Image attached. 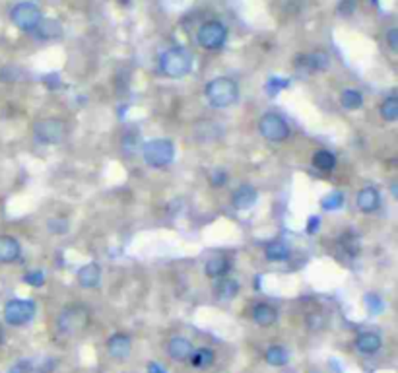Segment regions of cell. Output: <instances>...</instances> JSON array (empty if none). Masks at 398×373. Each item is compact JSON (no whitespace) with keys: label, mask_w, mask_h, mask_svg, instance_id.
Wrapping results in <instances>:
<instances>
[{"label":"cell","mask_w":398,"mask_h":373,"mask_svg":"<svg viewBox=\"0 0 398 373\" xmlns=\"http://www.w3.org/2000/svg\"><path fill=\"white\" fill-rule=\"evenodd\" d=\"M206 99L212 107H218V109H224V107L233 105L239 97V88L237 84L227 78V76H220V78H214L206 84Z\"/></svg>","instance_id":"obj_1"},{"label":"cell","mask_w":398,"mask_h":373,"mask_svg":"<svg viewBox=\"0 0 398 373\" xmlns=\"http://www.w3.org/2000/svg\"><path fill=\"white\" fill-rule=\"evenodd\" d=\"M87 323H90V311L84 305H68L61 311L56 327L59 332L65 336H78L86 331Z\"/></svg>","instance_id":"obj_2"},{"label":"cell","mask_w":398,"mask_h":373,"mask_svg":"<svg viewBox=\"0 0 398 373\" xmlns=\"http://www.w3.org/2000/svg\"><path fill=\"white\" fill-rule=\"evenodd\" d=\"M193 59L181 47H173L160 54V68L167 78H183L191 72Z\"/></svg>","instance_id":"obj_3"},{"label":"cell","mask_w":398,"mask_h":373,"mask_svg":"<svg viewBox=\"0 0 398 373\" xmlns=\"http://www.w3.org/2000/svg\"><path fill=\"white\" fill-rule=\"evenodd\" d=\"M142 156L150 168H156V170L167 168L175 160V146L171 140L154 139L142 146Z\"/></svg>","instance_id":"obj_4"},{"label":"cell","mask_w":398,"mask_h":373,"mask_svg":"<svg viewBox=\"0 0 398 373\" xmlns=\"http://www.w3.org/2000/svg\"><path fill=\"white\" fill-rule=\"evenodd\" d=\"M10 20L22 32H35L39 21L43 20V14L37 4H33L30 0H23V2H18L12 6Z\"/></svg>","instance_id":"obj_5"},{"label":"cell","mask_w":398,"mask_h":373,"mask_svg":"<svg viewBox=\"0 0 398 373\" xmlns=\"http://www.w3.org/2000/svg\"><path fill=\"white\" fill-rule=\"evenodd\" d=\"M196 41L206 51H218L226 45L227 28L218 20L205 21L196 32Z\"/></svg>","instance_id":"obj_6"},{"label":"cell","mask_w":398,"mask_h":373,"mask_svg":"<svg viewBox=\"0 0 398 373\" xmlns=\"http://www.w3.org/2000/svg\"><path fill=\"white\" fill-rule=\"evenodd\" d=\"M33 137L41 144H59L66 137V127L59 119H41L33 125Z\"/></svg>","instance_id":"obj_7"},{"label":"cell","mask_w":398,"mask_h":373,"mask_svg":"<svg viewBox=\"0 0 398 373\" xmlns=\"http://www.w3.org/2000/svg\"><path fill=\"white\" fill-rule=\"evenodd\" d=\"M35 303L32 299H10L4 305V321L10 327H22L25 323H30L35 315Z\"/></svg>","instance_id":"obj_8"},{"label":"cell","mask_w":398,"mask_h":373,"mask_svg":"<svg viewBox=\"0 0 398 373\" xmlns=\"http://www.w3.org/2000/svg\"><path fill=\"white\" fill-rule=\"evenodd\" d=\"M258 130L269 142H284L290 139V127L288 123L276 115V113H266L258 121Z\"/></svg>","instance_id":"obj_9"},{"label":"cell","mask_w":398,"mask_h":373,"mask_svg":"<svg viewBox=\"0 0 398 373\" xmlns=\"http://www.w3.org/2000/svg\"><path fill=\"white\" fill-rule=\"evenodd\" d=\"M132 350V339L127 332H115L107 341V352L115 360H127Z\"/></svg>","instance_id":"obj_10"},{"label":"cell","mask_w":398,"mask_h":373,"mask_svg":"<svg viewBox=\"0 0 398 373\" xmlns=\"http://www.w3.org/2000/svg\"><path fill=\"white\" fill-rule=\"evenodd\" d=\"M328 54L323 53V51H317V53L303 54V57H297V63L295 66L303 70V72H323L328 68Z\"/></svg>","instance_id":"obj_11"},{"label":"cell","mask_w":398,"mask_h":373,"mask_svg":"<svg viewBox=\"0 0 398 373\" xmlns=\"http://www.w3.org/2000/svg\"><path fill=\"white\" fill-rule=\"evenodd\" d=\"M193 350V342L189 341V339H185V336H173L169 344H167V352H169L171 360H175V362H189Z\"/></svg>","instance_id":"obj_12"},{"label":"cell","mask_w":398,"mask_h":373,"mask_svg":"<svg viewBox=\"0 0 398 373\" xmlns=\"http://www.w3.org/2000/svg\"><path fill=\"white\" fill-rule=\"evenodd\" d=\"M355 350L359 354H364V356H373L381 350V346H383V339L377 334V332H362V334H357L355 336Z\"/></svg>","instance_id":"obj_13"},{"label":"cell","mask_w":398,"mask_h":373,"mask_svg":"<svg viewBox=\"0 0 398 373\" xmlns=\"http://www.w3.org/2000/svg\"><path fill=\"white\" fill-rule=\"evenodd\" d=\"M22 253V247L16 237L12 235H0V265L14 263Z\"/></svg>","instance_id":"obj_14"},{"label":"cell","mask_w":398,"mask_h":373,"mask_svg":"<svg viewBox=\"0 0 398 373\" xmlns=\"http://www.w3.org/2000/svg\"><path fill=\"white\" fill-rule=\"evenodd\" d=\"M257 199L258 192L255 187H251V185H241V187L233 192L231 203H233V206H235L237 210H249V208L255 206Z\"/></svg>","instance_id":"obj_15"},{"label":"cell","mask_w":398,"mask_h":373,"mask_svg":"<svg viewBox=\"0 0 398 373\" xmlns=\"http://www.w3.org/2000/svg\"><path fill=\"white\" fill-rule=\"evenodd\" d=\"M357 206L362 212H375L377 208L381 206V194L375 187H364L362 191L357 192Z\"/></svg>","instance_id":"obj_16"},{"label":"cell","mask_w":398,"mask_h":373,"mask_svg":"<svg viewBox=\"0 0 398 373\" xmlns=\"http://www.w3.org/2000/svg\"><path fill=\"white\" fill-rule=\"evenodd\" d=\"M229 270H231V263L224 255L210 256L205 265V272L208 278H224Z\"/></svg>","instance_id":"obj_17"},{"label":"cell","mask_w":398,"mask_h":373,"mask_svg":"<svg viewBox=\"0 0 398 373\" xmlns=\"http://www.w3.org/2000/svg\"><path fill=\"white\" fill-rule=\"evenodd\" d=\"M101 280V268L97 263H90L78 270V284L82 288H96Z\"/></svg>","instance_id":"obj_18"},{"label":"cell","mask_w":398,"mask_h":373,"mask_svg":"<svg viewBox=\"0 0 398 373\" xmlns=\"http://www.w3.org/2000/svg\"><path fill=\"white\" fill-rule=\"evenodd\" d=\"M253 321L258 327H272L278 321V311L269 303H257L253 308Z\"/></svg>","instance_id":"obj_19"},{"label":"cell","mask_w":398,"mask_h":373,"mask_svg":"<svg viewBox=\"0 0 398 373\" xmlns=\"http://www.w3.org/2000/svg\"><path fill=\"white\" fill-rule=\"evenodd\" d=\"M191 365L196 367V370H206V367H210L212 363L216 362V352L214 350H210V348H196L191 354Z\"/></svg>","instance_id":"obj_20"},{"label":"cell","mask_w":398,"mask_h":373,"mask_svg":"<svg viewBox=\"0 0 398 373\" xmlns=\"http://www.w3.org/2000/svg\"><path fill=\"white\" fill-rule=\"evenodd\" d=\"M313 168L319 171H333L336 168V156L328 150H319L313 154Z\"/></svg>","instance_id":"obj_21"},{"label":"cell","mask_w":398,"mask_h":373,"mask_svg":"<svg viewBox=\"0 0 398 373\" xmlns=\"http://www.w3.org/2000/svg\"><path fill=\"white\" fill-rule=\"evenodd\" d=\"M291 249L290 245H286L284 241H272L264 249V255L269 261H274V263H280V261H288L290 259Z\"/></svg>","instance_id":"obj_22"},{"label":"cell","mask_w":398,"mask_h":373,"mask_svg":"<svg viewBox=\"0 0 398 373\" xmlns=\"http://www.w3.org/2000/svg\"><path fill=\"white\" fill-rule=\"evenodd\" d=\"M264 360L269 365H274V367H282V365H286V363L290 362V352L284 348V346H270L266 354H264Z\"/></svg>","instance_id":"obj_23"},{"label":"cell","mask_w":398,"mask_h":373,"mask_svg":"<svg viewBox=\"0 0 398 373\" xmlns=\"http://www.w3.org/2000/svg\"><path fill=\"white\" fill-rule=\"evenodd\" d=\"M239 294V284L233 278H222L216 286V296L220 299H233Z\"/></svg>","instance_id":"obj_24"},{"label":"cell","mask_w":398,"mask_h":373,"mask_svg":"<svg viewBox=\"0 0 398 373\" xmlns=\"http://www.w3.org/2000/svg\"><path fill=\"white\" fill-rule=\"evenodd\" d=\"M340 103H342V107L348 109V111H355V109H359V107L364 105V96H362L359 90L348 88V90L342 92V96H340Z\"/></svg>","instance_id":"obj_25"},{"label":"cell","mask_w":398,"mask_h":373,"mask_svg":"<svg viewBox=\"0 0 398 373\" xmlns=\"http://www.w3.org/2000/svg\"><path fill=\"white\" fill-rule=\"evenodd\" d=\"M61 23L56 20H41L39 21V26L35 28V32H37V37H41V39H54V37H59L61 35Z\"/></svg>","instance_id":"obj_26"},{"label":"cell","mask_w":398,"mask_h":373,"mask_svg":"<svg viewBox=\"0 0 398 373\" xmlns=\"http://www.w3.org/2000/svg\"><path fill=\"white\" fill-rule=\"evenodd\" d=\"M338 243L350 256H355L359 253V249H362V241H359V237L354 232H344V234L340 235Z\"/></svg>","instance_id":"obj_27"},{"label":"cell","mask_w":398,"mask_h":373,"mask_svg":"<svg viewBox=\"0 0 398 373\" xmlns=\"http://www.w3.org/2000/svg\"><path fill=\"white\" fill-rule=\"evenodd\" d=\"M381 117L388 121V123H395L398 119V99L397 96H388L383 105H381Z\"/></svg>","instance_id":"obj_28"},{"label":"cell","mask_w":398,"mask_h":373,"mask_svg":"<svg viewBox=\"0 0 398 373\" xmlns=\"http://www.w3.org/2000/svg\"><path fill=\"white\" fill-rule=\"evenodd\" d=\"M321 206H323V210H326V212H333V210H340V208L344 206V194H342L340 191L328 192V194L324 196L323 201H321Z\"/></svg>","instance_id":"obj_29"},{"label":"cell","mask_w":398,"mask_h":373,"mask_svg":"<svg viewBox=\"0 0 398 373\" xmlns=\"http://www.w3.org/2000/svg\"><path fill=\"white\" fill-rule=\"evenodd\" d=\"M290 88V80H284L280 76H272L269 82H266V92L269 96H278L282 90Z\"/></svg>","instance_id":"obj_30"},{"label":"cell","mask_w":398,"mask_h":373,"mask_svg":"<svg viewBox=\"0 0 398 373\" xmlns=\"http://www.w3.org/2000/svg\"><path fill=\"white\" fill-rule=\"evenodd\" d=\"M8 373H35V363L32 360H18L8 367Z\"/></svg>","instance_id":"obj_31"},{"label":"cell","mask_w":398,"mask_h":373,"mask_svg":"<svg viewBox=\"0 0 398 373\" xmlns=\"http://www.w3.org/2000/svg\"><path fill=\"white\" fill-rule=\"evenodd\" d=\"M366 305L369 308V311H371L373 315H379L381 311L385 310V303H383V299L379 298L377 294H367V296H366Z\"/></svg>","instance_id":"obj_32"},{"label":"cell","mask_w":398,"mask_h":373,"mask_svg":"<svg viewBox=\"0 0 398 373\" xmlns=\"http://www.w3.org/2000/svg\"><path fill=\"white\" fill-rule=\"evenodd\" d=\"M23 282L33 286V288H39V286L45 284V274L41 270H33V272H28V274L23 276Z\"/></svg>","instance_id":"obj_33"},{"label":"cell","mask_w":398,"mask_h":373,"mask_svg":"<svg viewBox=\"0 0 398 373\" xmlns=\"http://www.w3.org/2000/svg\"><path fill=\"white\" fill-rule=\"evenodd\" d=\"M229 179V175H227L226 170H214L212 171V175H210V185L216 187V189H220V187H224Z\"/></svg>","instance_id":"obj_34"},{"label":"cell","mask_w":398,"mask_h":373,"mask_svg":"<svg viewBox=\"0 0 398 373\" xmlns=\"http://www.w3.org/2000/svg\"><path fill=\"white\" fill-rule=\"evenodd\" d=\"M49 230H51V234L63 235L66 234L68 224H66V220H63V218H53V220H49Z\"/></svg>","instance_id":"obj_35"},{"label":"cell","mask_w":398,"mask_h":373,"mask_svg":"<svg viewBox=\"0 0 398 373\" xmlns=\"http://www.w3.org/2000/svg\"><path fill=\"white\" fill-rule=\"evenodd\" d=\"M387 43H388V49L392 51V53H397L398 51V30L397 28H390L387 32Z\"/></svg>","instance_id":"obj_36"},{"label":"cell","mask_w":398,"mask_h":373,"mask_svg":"<svg viewBox=\"0 0 398 373\" xmlns=\"http://www.w3.org/2000/svg\"><path fill=\"white\" fill-rule=\"evenodd\" d=\"M54 367H56L54 358H45L43 363H39V365L35 367V373H53Z\"/></svg>","instance_id":"obj_37"},{"label":"cell","mask_w":398,"mask_h":373,"mask_svg":"<svg viewBox=\"0 0 398 373\" xmlns=\"http://www.w3.org/2000/svg\"><path fill=\"white\" fill-rule=\"evenodd\" d=\"M355 10V0H342L340 4H338V12L342 14V16H352Z\"/></svg>","instance_id":"obj_38"},{"label":"cell","mask_w":398,"mask_h":373,"mask_svg":"<svg viewBox=\"0 0 398 373\" xmlns=\"http://www.w3.org/2000/svg\"><path fill=\"white\" fill-rule=\"evenodd\" d=\"M319 228H321V218H319V216H311V218H309V224H307V234L315 235Z\"/></svg>","instance_id":"obj_39"},{"label":"cell","mask_w":398,"mask_h":373,"mask_svg":"<svg viewBox=\"0 0 398 373\" xmlns=\"http://www.w3.org/2000/svg\"><path fill=\"white\" fill-rule=\"evenodd\" d=\"M146 370H148V373H167V370H165L163 365H160L158 362H150Z\"/></svg>","instance_id":"obj_40"},{"label":"cell","mask_w":398,"mask_h":373,"mask_svg":"<svg viewBox=\"0 0 398 373\" xmlns=\"http://www.w3.org/2000/svg\"><path fill=\"white\" fill-rule=\"evenodd\" d=\"M390 191H392V194H395V196H398V189H397V183H392V185H390Z\"/></svg>","instance_id":"obj_41"},{"label":"cell","mask_w":398,"mask_h":373,"mask_svg":"<svg viewBox=\"0 0 398 373\" xmlns=\"http://www.w3.org/2000/svg\"><path fill=\"white\" fill-rule=\"evenodd\" d=\"M4 339H6V336H4V329L0 327V346L4 344Z\"/></svg>","instance_id":"obj_42"},{"label":"cell","mask_w":398,"mask_h":373,"mask_svg":"<svg viewBox=\"0 0 398 373\" xmlns=\"http://www.w3.org/2000/svg\"><path fill=\"white\" fill-rule=\"evenodd\" d=\"M371 2H373V4H377V2H379V0H371Z\"/></svg>","instance_id":"obj_43"}]
</instances>
